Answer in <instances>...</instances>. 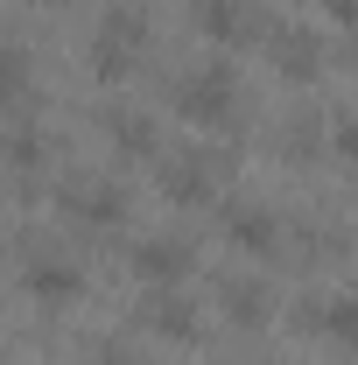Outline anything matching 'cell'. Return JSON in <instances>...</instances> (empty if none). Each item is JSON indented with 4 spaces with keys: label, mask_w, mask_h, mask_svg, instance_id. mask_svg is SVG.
I'll list each match as a JSON object with an SVG mask.
<instances>
[{
    "label": "cell",
    "mask_w": 358,
    "mask_h": 365,
    "mask_svg": "<svg viewBox=\"0 0 358 365\" xmlns=\"http://www.w3.org/2000/svg\"><path fill=\"white\" fill-rule=\"evenodd\" d=\"M225 106H232V78H225V71L197 78V85H183V113H204V120H218Z\"/></svg>",
    "instance_id": "cell-1"
},
{
    "label": "cell",
    "mask_w": 358,
    "mask_h": 365,
    "mask_svg": "<svg viewBox=\"0 0 358 365\" xmlns=\"http://www.w3.org/2000/svg\"><path fill=\"white\" fill-rule=\"evenodd\" d=\"M134 267L148 274V281H169V274H183V246H140Z\"/></svg>",
    "instance_id": "cell-2"
},
{
    "label": "cell",
    "mask_w": 358,
    "mask_h": 365,
    "mask_svg": "<svg viewBox=\"0 0 358 365\" xmlns=\"http://www.w3.org/2000/svg\"><path fill=\"white\" fill-rule=\"evenodd\" d=\"M267 232H274L267 211H232V239H239L246 253H260V246H267Z\"/></svg>",
    "instance_id": "cell-3"
},
{
    "label": "cell",
    "mask_w": 358,
    "mask_h": 365,
    "mask_svg": "<svg viewBox=\"0 0 358 365\" xmlns=\"http://www.w3.org/2000/svg\"><path fill=\"white\" fill-rule=\"evenodd\" d=\"M29 91V71H21V49H0V106H14Z\"/></svg>",
    "instance_id": "cell-4"
},
{
    "label": "cell",
    "mask_w": 358,
    "mask_h": 365,
    "mask_svg": "<svg viewBox=\"0 0 358 365\" xmlns=\"http://www.w3.org/2000/svg\"><path fill=\"white\" fill-rule=\"evenodd\" d=\"M29 281H36V288H49L56 302H63V295L78 288V274H71V267H29Z\"/></svg>",
    "instance_id": "cell-5"
},
{
    "label": "cell",
    "mask_w": 358,
    "mask_h": 365,
    "mask_svg": "<svg viewBox=\"0 0 358 365\" xmlns=\"http://www.w3.org/2000/svg\"><path fill=\"white\" fill-rule=\"evenodd\" d=\"M98 365H140V359H134V351H106Z\"/></svg>",
    "instance_id": "cell-6"
}]
</instances>
